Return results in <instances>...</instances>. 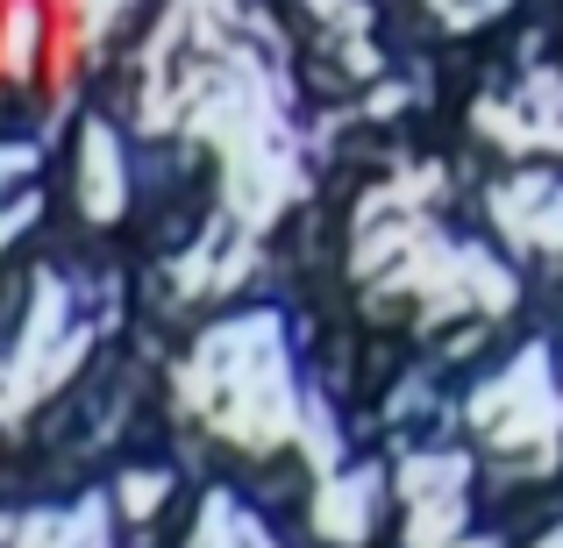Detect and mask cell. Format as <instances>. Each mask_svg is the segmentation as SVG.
I'll return each instance as SVG.
<instances>
[{
	"label": "cell",
	"instance_id": "cell-1",
	"mask_svg": "<svg viewBox=\"0 0 563 548\" xmlns=\"http://www.w3.org/2000/svg\"><path fill=\"white\" fill-rule=\"evenodd\" d=\"M86 214L93 221L122 214V157H114V136L100 122H93V136H86Z\"/></svg>",
	"mask_w": 563,
	"mask_h": 548
},
{
	"label": "cell",
	"instance_id": "cell-2",
	"mask_svg": "<svg viewBox=\"0 0 563 548\" xmlns=\"http://www.w3.org/2000/svg\"><path fill=\"white\" fill-rule=\"evenodd\" d=\"M364 521H372V478L329 484V499H321V527H329L335 541H364Z\"/></svg>",
	"mask_w": 563,
	"mask_h": 548
},
{
	"label": "cell",
	"instance_id": "cell-3",
	"mask_svg": "<svg viewBox=\"0 0 563 548\" xmlns=\"http://www.w3.org/2000/svg\"><path fill=\"white\" fill-rule=\"evenodd\" d=\"M192 548H264V535L229 506V499H214V506H207V521H200V541H192Z\"/></svg>",
	"mask_w": 563,
	"mask_h": 548
},
{
	"label": "cell",
	"instance_id": "cell-4",
	"mask_svg": "<svg viewBox=\"0 0 563 548\" xmlns=\"http://www.w3.org/2000/svg\"><path fill=\"white\" fill-rule=\"evenodd\" d=\"M36 171V143H0V192Z\"/></svg>",
	"mask_w": 563,
	"mask_h": 548
},
{
	"label": "cell",
	"instance_id": "cell-5",
	"mask_svg": "<svg viewBox=\"0 0 563 548\" xmlns=\"http://www.w3.org/2000/svg\"><path fill=\"white\" fill-rule=\"evenodd\" d=\"M29 214H36V200H22V206H0V249H8V235H22V228H29Z\"/></svg>",
	"mask_w": 563,
	"mask_h": 548
}]
</instances>
